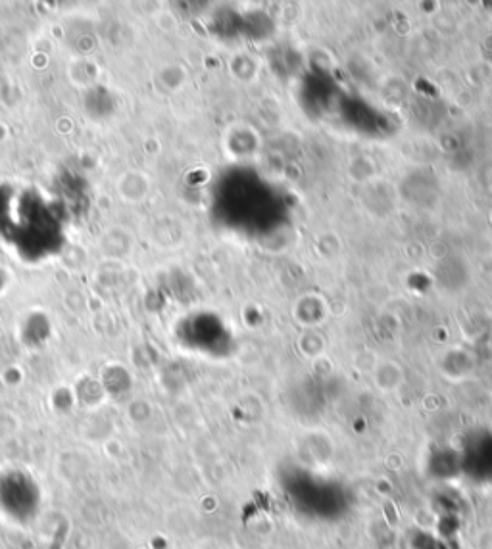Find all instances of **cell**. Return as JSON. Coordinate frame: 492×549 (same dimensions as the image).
Listing matches in <instances>:
<instances>
[{
    "label": "cell",
    "instance_id": "cell-1",
    "mask_svg": "<svg viewBox=\"0 0 492 549\" xmlns=\"http://www.w3.org/2000/svg\"><path fill=\"white\" fill-rule=\"evenodd\" d=\"M289 496L293 498L298 511L314 517H333L343 511L346 494L333 486L329 480L320 477L298 475L289 482Z\"/></svg>",
    "mask_w": 492,
    "mask_h": 549
},
{
    "label": "cell",
    "instance_id": "cell-2",
    "mask_svg": "<svg viewBox=\"0 0 492 549\" xmlns=\"http://www.w3.org/2000/svg\"><path fill=\"white\" fill-rule=\"evenodd\" d=\"M450 536H435V534H419L414 540L416 549H456L450 542Z\"/></svg>",
    "mask_w": 492,
    "mask_h": 549
}]
</instances>
